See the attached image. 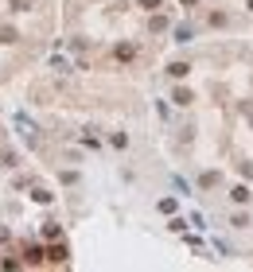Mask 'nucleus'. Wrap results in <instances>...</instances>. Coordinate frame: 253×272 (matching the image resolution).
<instances>
[{"label":"nucleus","instance_id":"obj_1","mask_svg":"<svg viewBox=\"0 0 253 272\" xmlns=\"http://www.w3.org/2000/svg\"><path fill=\"white\" fill-rule=\"evenodd\" d=\"M47 260H66V249H62V245H51V249H47Z\"/></svg>","mask_w":253,"mask_h":272},{"label":"nucleus","instance_id":"obj_2","mask_svg":"<svg viewBox=\"0 0 253 272\" xmlns=\"http://www.w3.org/2000/svg\"><path fill=\"white\" fill-rule=\"evenodd\" d=\"M230 199H234V202H249V187H234Z\"/></svg>","mask_w":253,"mask_h":272},{"label":"nucleus","instance_id":"obj_3","mask_svg":"<svg viewBox=\"0 0 253 272\" xmlns=\"http://www.w3.org/2000/svg\"><path fill=\"white\" fill-rule=\"evenodd\" d=\"M191 70V66H187V62H172V66H167V74H172V78H183V74Z\"/></svg>","mask_w":253,"mask_h":272},{"label":"nucleus","instance_id":"obj_4","mask_svg":"<svg viewBox=\"0 0 253 272\" xmlns=\"http://www.w3.org/2000/svg\"><path fill=\"white\" fill-rule=\"evenodd\" d=\"M172 101H176V105H191V89H176V98H172Z\"/></svg>","mask_w":253,"mask_h":272},{"label":"nucleus","instance_id":"obj_5","mask_svg":"<svg viewBox=\"0 0 253 272\" xmlns=\"http://www.w3.org/2000/svg\"><path fill=\"white\" fill-rule=\"evenodd\" d=\"M28 260H31V264H43L47 253H43V249H28Z\"/></svg>","mask_w":253,"mask_h":272},{"label":"nucleus","instance_id":"obj_6","mask_svg":"<svg viewBox=\"0 0 253 272\" xmlns=\"http://www.w3.org/2000/svg\"><path fill=\"white\" fill-rule=\"evenodd\" d=\"M31 199H35V202H51V191H43V187H35V191H31Z\"/></svg>","mask_w":253,"mask_h":272},{"label":"nucleus","instance_id":"obj_7","mask_svg":"<svg viewBox=\"0 0 253 272\" xmlns=\"http://www.w3.org/2000/svg\"><path fill=\"white\" fill-rule=\"evenodd\" d=\"M43 237L47 241H59V226H43Z\"/></svg>","mask_w":253,"mask_h":272},{"label":"nucleus","instance_id":"obj_8","mask_svg":"<svg viewBox=\"0 0 253 272\" xmlns=\"http://www.w3.org/2000/svg\"><path fill=\"white\" fill-rule=\"evenodd\" d=\"M136 55V51H133V47H129V43H125V47H117V58H125V62H129V58H133Z\"/></svg>","mask_w":253,"mask_h":272},{"label":"nucleus","instance_id":"obj_9","mask_svg":"<svg viewBox=\"0 0 253 272\" xmlns=\"http://www.w3.org/2000/svg\"><path fill=\"white\" fill-rule=\"evenodd\" d=\"M12 8H16V12H28V8H31V0H12Z\"/></svg>","mask_w":253,"mask_h":272},{"label":"nucleus","instance_id":"obj_10","mask_svg":"<svg viewBox=\"0 0 253 272\" xmlns=\"http://www.w3.org/2000/svg\"><path fill=\"white\" fill-rule=\"evenodd\" d=\"M140 8H160V0H140Z\"/></svg>","mask_w":253,"mask_h":272},{"label":"nucleus","instance_id":"obj_11","mask_svg":"<svg viewBox=\"0 0 253 272\" xmlns=\"http://www.w3.org/2000/svg\"><path fill=\"white\" fill-rule=\"evenodd\" d=\"M179 4H187V8H191V4H199V0H179Z\"/></svg>","mask_w":253,"mask_h":272},{"label":"nucleus","instance_id":"obj_12","mask_svg":"<svg viewBox=\"0 0 253 272\" xmlns=\"http://www.w3.org/2000/svg\"><path fill=\"white\" fill-rule=\"evenodd\" d=\"M249 8H253V0H249Z\"/></svg>","mask_w":253,"mask_h":272}]
</instances>
